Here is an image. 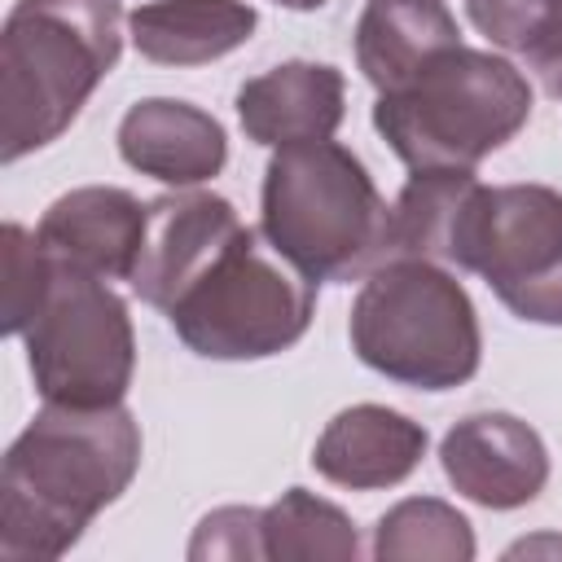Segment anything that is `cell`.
Instances as JSON below:
<instances>
[{"label": "cell", "instance_id": "cell-1", "mask_svg": "<svg viewBox=\"0 0 562 562\" xmlns=\"http://www.w3.org/2000/svg\"><path fill=\"white\" fill-rule=\"evenodd\" d=\"M140 470V422L123 408L44 404L0 465V558L48 562L79 544Z\"/></svg>", "mask_w": 562, "mask_h": 562}, {"label": "cell", "instance_id": "cell-2", "mask_svg": "<svg viewBox=\"0 0 562 562\" xmlns=\"http://www.w3.org/2000/svg\"><path fill=\"white\" fill-rule=\"evenodd\" d=\"M123 53V0H13L0 26V158L53 145Z\"/></svg>", "mask_w": 562, "mask_h": 562}, {"label": "cell", "instance_id": "cell-3", "mask_svg": "<svg viewBox=\"0 0 562 562\" xmlns=\"http://www.w3.org/2000/svg\"><path fill=\"white\" fill-rule=\"evenodd\" d=\"M259 233L312 285L364 281L391 259V206L369 167L338 140L272 149L259 189Z\"/></svg>", "mask_w": 562, "mask_h": 562}, {"label": "cell", "instance_id": "cell-4", "mask_svg": "<svg viewBox=\"0 0 562 562\" xmlns=\"http://www.w3.org/2000/svg\"><path fill=\"white\" fill-rule=\"evenodd\" d=\"M527 75L487 48H443L373 101V127L408 171H474L531 119Z\"/></svg>", "mask_w": 562, "mask_h": 562}, {"label": "cell", "instance_id": "cell-5", "mask_svg": "<svg viewBox=\"0 0 562 562\" xmlns=\"http://www.w3.org/2000/svg\"><path fill=\"white\" fill-rule=\"evenodd\" d=\"M360 364L413 386L452 391L479 373L483 334L465 285L435 259H386L373 268L347 316Z\"/></svg>", "mask_w": 562, "mask_h": 562}, {"label": "cell", "instance_id": "cell-6", "mask_svg": "<svg viewBox=\"0 0 562 562\" xmlns=\"http://www.w3.org/2000/svg\"><path fill=\"white\" fill-rule=\"evenodd\" d=\"M316 312V285L241 224L167 307L176 338L202 360H268L294 347Z\"/></svg>", "mask_w": 562, "mask_h": 562}, {"label": "cell", "instance_id": "cell-7", "mask_svg": "<svg viewBox=\"0 0 562 562\" xmlns=\"http://www.w3.org/2000/svg\"><path fill=\"white\" fill-rule=\"evenodd\" d=\"M22 342L44 404H123L136 373V334L123 294L105 277L48 259V285Z\"/></svg>", "mask_w": 562, "mask_h": 562}, {"label": "cell", "instance_id": "cell-8", "mask_svg": "<svg viewBox=\"0 0 562 562\" xmlns=\"http://www.w3.org/2000/svg\"><path fill=\"white\" fill-rule=\"evenodd\" d=\"M448 263L483 277L518 321L562 325V193L549 184H479Z\"/></svg>", "mask_w": 562, "mask_h": 562}, {"label": "cell", "instance_id": "cell-9", "mask_svg": "<svg viewBox=\"0 0 562 562\" xmlns=\"http://www.w3.org/2000/svg\"><path fill=\"white\" fill-rule=\"evenodd\" d=\"M443 479L483 509L531 505L549 483V448L514 413H470L439 443Z\"/></svg>", "mask_w": 562, "mask_h": 562}, {"label": "cell", "instance_id": "cell-10", "mask_svg": "<svg viewBox=\"0 0 562 562\" xmlns=\"http://www.w3.org/2000/svg\"><path fill=\"white\" fill-rule=\"evenodd\" d=\"M241 228V215L228 198L206 189H176L149 202L145 241L132 268V294L167 312L180 290L220 255V246Z\"/></svg>", "mask_w": 562, "mask_h": 562}, {"label": "cell", "instance_id": "cell-11", "mask_svg": "<svg viewBox=\"0 0 562 562\" xmlns=\"http://www.w3.org/2000/svg\"><path fill=\"white\" fill-rule=\"evenodd\" d=\"M149 202L119 184H79L61 193L35 224V241L53 263L83 268L105 281H132Z\"/></svg>", "mask_w": 562, "mask_h": 562}, {"label": "cell", "instance_id": "cell-12", "mask_svg": "<svg viewBox=\"0 0 562 562\" xmlns=\"http://www.w3.org/2000/svg\"><path fill=\"white\" fill-rule=\"evenodd\" d=\"M119 154L132 171L171 189L206 184L228 162V136L215 114L176 97H145L119 119Z\"/></svg>", "mask_w": 562, "mask_h": 562}, {"label": "cell", "instance_id": "cell-13", "mask_svg": "<svg viewBox=\"0 0 562 562\" xmlns=\"http://www.w3.org/2000/svg\"><path fill=\"white\" fill-rule=\"evenodd\" d=\"M426 426L386 404H351L334 413L312 448L321 479L351 492H382L404 483L426 457Z\"/></svg>", "mask_w": 562, "mask_h": 562}, {"label": "cell", "instance_id": "cell-14", "mask_svg": "<svg viewBox=\"0 0 562 562\" xmlns=\"http://www.w3.org/2000/svg\"><path fill=\"white\" fill-rule=\"evenodd\" d=\"M347 114V79L329 61H281L237 88V123L255 145L329 140Z\"/></svg>", "mask_w": 562, "mask_h": 562}, {"label": "cell", "instance_id": "cell-15", "mask_svg": "<svg viewBox=\"0 0 562 562\" xmlns=\"http://www.w3.org/2000/svg\"><path fill=\"white\" fill-rule=\"evenodd\" d=\"M255 26L246 0H149L127 13L132 48L154 66H206L241 48Z\"/></svg>", "mask_w": 562, "mask_h": 562}, {"label": "cell", "instance_id": "cell-16", "mask_svg": "<svg viewBox=\"0 0 562 562\" xmlns=\"http://www.w3.org/2000/svg\"><path fill=\"white\" fill-rule=\"evenodd\" d=\"M356 66L378 88L391 92L413 79L430 57L461 44V26L443 0H369L356 18Z\"/></svg>", "mask_w": 562, "mask_h": 562}, {"label": "cell", "instance_id": "cell-17", "mask_svg": "<svg viewBox=\"0 0 562 562\" xmlns=\"http://www.w3.org/2000/svg\"><path fill=\"white\" fill-rule=\"evenodd\" d=\"M483 180L474 171H413L391 206V259H452L461 215Z\"/></svg>", "mask_w": 562, "mask_h": 562}, {"label": "cell", "instance_id": "cell-18", "mask_svg": "<svg viewBox=\"0 0 562 562\" xmlns=\"http://www.w3.org/2000/svg\"><path fill=\"white\" fill-rule=\"evenodd\" d=\"M474 527L470 518L439 501V496H408L395 501L373 527V558L378 562H470L474 558Z\"/></svg>", "mask_w": 562, "mask_h": 562}, {"label": "cell", "instance_id": "cell-19", "mask_svg": "<svg viewBox=\"0 0 562 562\" xmlns=\"http://www.w3.org/2000/svg\"><path fill=\"white\" fill-rule=\"evenodd\" d=\"M263 553L277 562H290V558H356L360 553V536L351 527V518L307 492V487H290L281 492L268 509H263Z\"/></svg>", "mask_w": 562, "mask_h": 562}, {"label": "cell", "instance_id": "cell-20", "mask_svg": "<svg viewBox=\"0 0 562 562\" xmlns=\"http://www.w3.org/2000/svg\"><path fill=\"white\" fill-rule=\"evenodd\" d=\"M465 18L496 48L540 61L562 40V0H465Z\"/></svg>", "mask_w": 562, "mask_h": 562}, {"label": "cell", "instance_id": "cell-21", "mask_svg": "<svg viewBox=\"0 0 562 562\" xmlns=\"http://www.w3.org/2000/svg\"><path fill=\"white\" fill-rule=\"evenodd\" d=\"M0 250H4V334L22 338L48 285V255L40 250L35 233H26L13 220L0 228Z\"/></svg>", "mask_w": 562, "mask_h": 562}, {"label": "cell", "instance_id": "cell-22", "mask_svg": "<svg viewBox=\"0 0 562 562\" xmlns=\"http://www.w3.org/2000/svg\"><path fill=\"white\" fill-rule=\"evenodd\" d=\"M189 558L193 562H206V558H233V562L268 558L263 553V509H255V505L211 509L198 522L193 540H189Z\"/></svg>", "mask_w": 562, "mask_h": 562}, {"label": "cell", "instance_id": "cell-23", "mask_svg": "<svg viewBox=\"0 0 562 562\" xmlns=\"http://www.w3.org/2000/svg\"><path fill=\"white\" fill-rule=\"evenodd\" d=\"M536 66L544 70V79H549V88H553V92L562 97V40H558V44H553V48H549V53H544V57H540Z\"/></svg>", "mask_w": 562, "mask_h": 562}, {"label": "cell", "instance_id": "cell-24", "mask_svg": "<svg viewBox=\"0 0 562 562\" xmlns=\"http://www.w3.org/2000/svg\"><path fill=\"white\" fill-rule=\"evenodd\" d=\"M531 558V553H562V540H518V544H509V558Z\"/></svg>", "mask_w": 562, "mask_h": 562}, {"label": "cell", "instance_id": "cell-25", "mask_svg": "<svg viewBox=\"0 0 562 562\" xmlns=\"http://www.w3.org/2000/svg\"><path fill=\"white\" fill-rule=\"evenodd\" d=\"M272 4H281V9H294V13H312V9H321L325 0H272Z\"/></svg>", "mask_w": 562, "mask_h": 562}]
</instances>
